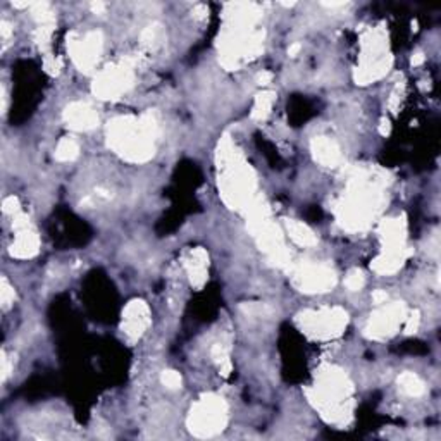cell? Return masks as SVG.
I'll return each instance as SVG.
<instances>
[{"label":"cell","mask_w":441,"mask_h":441,"mask_svg":"<svg viewBox=\"0 0 441 441\" xmlns=\"http://www.w3.org/2000/svg\"><path fill=\"white\" fill-rule=\"evenodd\" d=\"M155 135L157 123L152 116L120 117L109 126V143L121 157L133 162H143L154 155Z\"/></svg>","instance_id":"1"},{"label":"cell","mask_w":441,"mask_h":441,"mask_svg":"<svg viewBox=\"0 0 441 441\" xmlns=\"http://www.w3.org/2000/svg\"><path fill=\"white\" fill-rule=\"evenodd\" d=\"M352 384L340 370H326L319 384H316V405L328 416L329 421H338L347 416V402L350 400Z\"/></svg>","instance_id":"2"},{"label":"cell","mask_w":441,"mask_h":441,"mask_svg":"<svg viewBox=\"0 0 441 441\" xmlns=\"http://www.w3.org/2000/svg\"><path fill=\"white\" fill-rule=\"evenodd\" d=\"M228 409L224 400L216 395H207L195 403L188 417V428L198 438H209L224 429Z\"/></svg>","instance_id":"3"},{"label":"cell","mask_w":441,"mask_h":441,"mask_svg":"<svg viewBox=\"0 0 441 441\" xmlns=\"http://www.w3.org/2000/svg\"><path fill=\"white\" fill-rule=\"evenodd\" d=\"M298 321L307 335L314 336V338H331V336L340 335L343 331L348 317L343 309L333 307V309L303 312Z\"/></svg>","instance_id":"4"},{"label":"cell","mask_w":441,"mask_h":441,"mask_svg":"<svg viewBox=\"0 0 441 441\" xmlns=\"http://www.w3.org/2000/svg\"><path fill=\"white\" fill-rule=\"evenodd\" d=\"M133 73L128 66H116V68L106 69L95 80L94 92L100 99H117L131 87Z\"/></svg>","instance_id":"5"},{"label":"cell","mask_w":441,"mask_h":441,"mask_svg":"<svg viewBox=\"0 0 441 441\" xmlns=\"http://www.w3.org/2000/svg\"><path fill=\"white\" fill-rule=\"evenodd\" d=\"M336 276L326 266H303L295 273V284L307 294H321L335 287Z\"/></svg>","instance_id":"6"},{"label":"cell","mask_w":441,"mask_h":441,"mask_svg":"<svg viewBox=\"0 0 441 441\" xmlns=\"http://www.w3.org/2000/svg\"><path fill=\"white\" fill-rule=\"evenodd\" d=\"M403 321V307L398 303H393V305L384 307L379 312L374 314L370 317V322L368 326V335L370 338H386L395 333V329L398 328L400 322Z\"/></svg>","instance_id":"7"},{"label":"cell","mask_w":441,"mask_h":441,"mask_svg":"<svg viewBox=\"0 0 441 441\" xmlns=\"http://www.w3.org/2000/svg\"><path fill=\"white\" fill-rule=\"evenodd\" d=\"M100 50H102V38L100 33H88L85 38L78 40L73 45L74 62L81 68V71H90L92 66L97 62Z\"/></svg>","instance_id":"8"},{"label":"cell","mask_w":441,"mask_h":441,"mask_svg":"<svg viewBox=\"0 0 441 441\" xmlns=\"http://www.w3.org/2000/svg\"><path fill=\"white\" fill-rule=\"evenodd\" d=\"M148 326V309L143 302L135 300L126 307L123 314V329L131 338H138Z\"/></svg>","instance_id":"9"},{"label":"cell","mask_w":441,"mask_h":441,"mask_svg":"<svg viewBox=\"0 0 441 441\" xmlns=\"http://www.w3.org/2000/svg\"><path fill=\"white\" fill-rule=\"evenodd\" d=\"M64 121L68 123L69 128L76 129V131H88V129L95 128L99 123V117L92 107L87 103H71L68 109L64 110Z\"/></svg>","instance_id":"10"},{"label":"cell","mask_w":441,"mask_h":441,"mask_svg":"<svg viewBox=\"0 0 441 441\" xmlns=\"http://www.w3.org/2000/svg\"><path fill=\"white\" fill-rule=\"evenodd\" d=\"M20 221L21 219H17L16 224H14L17 229V236L16 240H14L13 247H10V254L16 255V257L20 259L33 257V255L38 252V236H36L35 231H31V229L28 228V222L24 219L23 222Z\"/></svg>","instance_id":"11"},{"label":"cell","mask_w":441,"mask_h":441,"mask_svg":"<svg viewBox=\"0 0 441 441\" xmlns=\"http://www.w3.org/2000/svg\"><path fill=\"white\" fill-rule=\"evenodd\" d=\"M312 152L319 164L326 166V168H336L342 162V154H340L338 145L331 138H326V136H319V138L314 140Z\"/></svg>","instance_id":"12"},{"label":"cell","mask_w":441,"mask_h":441,"mask_svg":"<svg viewBox=\"0 0 441 441\" xmlns=\"http://www.w3.org/2000/svg\"><path fill=\"white\" fill-rule=\"evenodd\" d=\"M287 231L288 236L296 243V245H302V247H312L317 243L316 235L307 228L305 224L298 221H288L287 222Z\"/></svg>","instance_id":"13"},{"label":"cell","mask_w":441,"mask_h":441,"mask_svg":"<svg viewBox=\"0 0 441 441\" xmlns=\"http://www.w3.org/2000/svg\"><path fill=\"white\" fill-rule=\"evenodd\" d=\"M205 266H207V254L198 248L191 254V259L188 261V273H190L191 281L195 284H202L205 281Z\"/></svg>","instance_id":"14"},{"label":"cell","mask_w":441,"mask_h":441,"mask_svg":"<svg viewBox=\"0 0 441 441\" xmlns=\"http://www.w3.org/2000/svg\"><path fill=\"white\" fill-rule=\"evenodd\" d=\"M398 384L402 388V391L407 393L409 396H419L424 393V383L412 373H403L398 377Z\"/></svg>","instance_id":"15"},{"label":"cell","mask_w":441,"mask_h":441,"mask_svg":"<svg viewBox=\"0 0 441 441\" xmlns=\"http://www.w3.org/2000/svg\"><path fill=\"white\" fill-rule=\"evenodd\" d=\"M273 102H274V94H270V92H264V94L257 95L254 110H252V117H254V120H266L268 114L270 113Z\"/></svg>","instance_id":"16"},{"label":"cell","mask_w":441,"mask_h":441,"mask_svg":"<svg viewBox=\"0 0 441 441\" xmlns=\"http://www.w3.org/2000/svg\"><path fill=\"white\" fill-rule=\"evenodd\" d=\"M78 143L74 142V140L71 138H64L61 143H59L57 150H55V157L59 159V161H73V159H76L78 155Z\"/></svg>","instance_id":"17"},{"label":"cell","mask_w":441,"mask_h":441,"mask_svg":"<svg viewBox=\"0 0 441 441\" xmlns=\"http://www.w3.org/2000/svg\"><path fill=\"white\" fill-rule=\"evenodd\" d=\"M366 280L364 276H362L361 270H352L350 274L347 276V280H345V284H347L348 290L352 291H359L362 287H364Z\"/></svg>","instance_id":"18"},{"label":"cell","mask_w":441,"mask_h":441,"mask_svg":"<svg viewBox=\"0 0 441 441\" xmlns=\"http://www.w3.org/2000/svg\"><path fill=\"white\" fill-rule=\"evenodd\" d=\"M162 383L168 388H171V390H174V388H180L181 376L178 373H174V370H166V373L162 374Z\"/></svg>","instance_id":"19"},{"label":"cell","mask_w":441,"mask_h":441,"mask_svg":"<svg viewBox=\"0 0 441 441\" xmlns=\"http://www.w3.org/2000/svg\"><path fill=\"white\" fill-rule=\"evenodd\" d=\"M0 296H2L3 309H7V307L10 305V302H14V290L9 287L6 277L2 280V291H0Z\"/></svg>","instance_id":"20"},{"label":"cell","mask_w":441,"mask_h":441,"mask_svg":"<svg viewBox=\"0 0 441 441\" xmlns=\"http://www.w3.org/2000/svg\"><path fill=\"white\" fill-rule=\"evenodd\" d=\"M3 212L6 214L17 212V200L14 198V196H9V198L3 200Z\"/></svg>","instance_id":"21"},{"label":"cell","mask_w":441,"mask_h":441,"mask_svg":"<svg viewBox=\"0 0 441 441\" xmlns=\"http://www.w3.org/2000/svg\"><path fill=\"white\" fill-rule=\"evenodd\" d=\"M386 298H388V295L384 294V291H376V294H374V302L376 303H384L386 302Z\"/></svg>","instance_id":"22"},{"label":"cell","mask_w":441,"mask_h":441,"mask_svg":"<svg viewBox=\"0 0 441 441\" xmlns=\"http://www.w3.org/2000/svg\"><path fill=\"white\" fill-rule=\"evenodd\" d=\"M269 81H270V74L269 73L259 74V85H268Z\"/></svg>","instance_id":"23"},{"label":"cell","mask_w":441,"mask_h":441,"mask_svg":"<svg viewBox=\"0 0 441 441\" xmlns=\"http://www.w3.org/2000/svg\"><path fill=\"white\" fill-rule=\"evenodd\" d=\"M422 61H424V57H422V55H421V54H417V55H416V57H414V59H412V64H414V66H417V64H421V62H422Z\"/></svg>","instance_id":"24"}]
</instances>
